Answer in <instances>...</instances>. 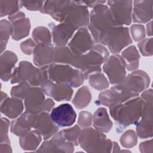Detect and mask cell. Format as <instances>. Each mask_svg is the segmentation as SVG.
Instances as JSON below:
<instances>
[{
	"label": "cell",
	"mask_w": 153,
	"mask_h": 153,
	"mask_svg": "<svg viewBox=\"0 0 153 153\" xmlns=\"http://www.w3.org/2000/svg\"><path fill=\"white\" fill-rule=\"evenodd\" d=\"M12 25L10 22L2 19L0 22V42L1 54L5 51L10 36H11Z\"/></svg>",
	"instance_id": "d6a6232c"
},
{
	"label": "cell",
	"mask_w": 153,
	"mask_h": 153,
	"mask_svg": "<svg viewBox=\"0 0 153 153\" xmlns=\"http://www.w3.org/2000/svg\"><path fill=\"white\" fill-rule=\"evenodd\" d=\"M17 61V55L11 51H5L1 54L0 76L2 81L7 82L11 79Z\"/></svg>",
	"instance_id": "603a6c76"
},
{
	"label": "cell",
	"mask_w": 153,
	"mask_h": 153,
	"mask_svg": "<svg viewBox=\"0 0 153 153\" xmlns=\"http://www.w3.org/2000/svg\"><path fill=\"white\" fill-rule=\"evenodd\" d=\"M140 151L141 152H153V143L152 139L146 140L141 142L139 145Z\"/></svg>",
	"instance_id": "bcb514c9"
},
{
	"label": "cell",
	"mask_w": 153,
	"mask_h": 153,
	"mask_svg": "<svg viewBox=\"0 0 153 153\" xmlns=\"http://www.w3.org/2000/svg\"><path fill=\"white\" fill-rule=\"evenodd\" d=\"M132 42L128 28L124 26H117L111 32L105 46L109 52L115 54L121 52Z\"/></svg>",
	"instance_id": "8fae6325"
},
{
	"label": "cell",
	"mask_w": 153,
	"mask_h": 153,
	"mask_svg": "<svg viewBox=\"0 0 153 153\" xmlns=\"http://www.w3.org/2000/svg\"><path fill=\"white\" fill-rule=\"evenodd\" d=\"M150 81V78L146 72L135 70L126 76L123 82L117 85L126 93L136 97L148 88Z\"/></svg>",
	"instance_id": "9c48e42d"
},
{
	"label": "cell",
	"mask_w": 153,
	"mask_h": 153,
	"mask_svg": "<svg viewBox=\"0 0 153 153\" xmlns=\"http://www.w3.org/2000/svg\"><path fill=\"white\" fill-rule=\"evenodd\" d=\"M106 2L118 25L128 26L131 23L132 1H108Z\"/></svg>",
	"instance_id": "4fadbf2b"
},
{
	"label": "cell",
	"mask_w": 153,
	"mask_h": 153,
	"mask_svg": "<svg viewBox=\"0 0 153 153\" xmlns=\"http://www.w3.org/2000/svg\"><path fill=\"white\" fill-rule=\"evenodd\" d=\"M44 1H21L20 5L21 8L24 7L29 11H42Z\"/></svg>",
	"instance_id": "7bdbcfd3"
},
{
	"label": "cell",
	"mask_w": 153,
	"mask_h": 153,
	"mask_svg": "<svg viewBox=\"0 0 153 153\" xmlns=\"http://www.w3.org/2000/svg\"><path fill=\"white\" fill-rule=\"evenodd\" d=\"M90 85L95 90L103 91L109 86V82L107 78L100 72L91 74L88 76Z\"/></svg>",
	"instance_id": "4dcf8cb0"
},
{
	"label": "cell",
	"mask_w": 153,
	"mask_h": 153,
	"mask_svg": "<svg viewBox=\"0 0 153 153\" xmlns=\"http://www.w3.org/2000/svg\"><path fill=\"white\" fill-rule=\"evenodd\" d=\"M152 0L133 1L131 19L134 23H146L152 19Z\"/></svg>",
	"instance_id": "d6986e66"
},
{
	"label": "cell",
	"mask_w": 153,
	"mask_h": 153,
	"mask_svg": "<svg viewBox=\"0 0 153 153\" xmlns=\"http://www.w3.org/2000/svg\"><path fill=\"white\" fill-rule=\"evenodd\" d=\"M109 56V51L105 46L96 44L88 52L81 55H75L72 66L79 69L85 79L91 74L101 72V65Z\"/></svg>",
	"instance_id": "277c9868"
},
{
	"label": "cell",
	"mask_w": 153,
	"mask_h": 153,
	"mask_svg": "<svg viewBox=\"0 0 153 153\" xmlns=\"http://www.w3.org/2000/svg\"><path fill=\"white\" fill-rule=\"evenodd\" d=\"M42 138L41 134L35 129L20 136L19 144L22 149L25 151H35L40 145Z\"/></svg>",
	"instance_id": "83f0119b"
},
{
	"label": "cell",
	"mask_w": 153,
	"mask_h": 153,
	"mask_svg": "<svg viewBox=\"0 0 153 153\" xmlns=\"http://www.w3.org/2000/svg\"><path fill=\"white\" fill-rule=\"evenodd\" d=\"M37 114L25 111L18 118L13 120L10 124V131L17 136H22L33 128Z\"/></svg>",
	"instance_id": "ac0fdd59"
},
{
	"label": "cell",
	"mask_w": 153,
	"mask_h": 153,
	"mask_svg": "<svg viewBox=\"0 0 153 153\" xmlns=\"http://www.w3.org/2000/svg\"><path fill=\"white\" fill-rule=\"evenodd\" d=\"M130 32L131 38L134 41L139 42L145 38L146 30L142 24H133L130 28Z\"/></svg>",
	"instance_id": "f35d334b"
},
{
	"label": "cell",
	"mask_w": 153,
	"mask_h": 153,
	"mask_svg": "<svg viewBox=\"0 0 153 153\" xmlns=\"http://www.w3.org/2000/svg\"><path fill=\"white\" fill-rule=\"evenodd\" d=\"M11 38L14 41H19L27 37L30 32L31 25L30 19L26 16L17 18L11 22Z\"/></svg>",
	"instance_id": "484cf974"
},
{
	"label": "cell",
	"mask_w": 153,
	"mask_h": 153,
	"mask_svg": "<svg viewBox=\"0 0 153 153\" xmlns=\"http://www.w3.org/2000/svg\"><path fill=\"white\" fill-rule=\"evenodd\" d=\"M137 47L140 53L144 56H151L153 54L152 38H144L143 40L138 42Z\"/></svg>",
	"instance_id": "ab89813d"
},
{
	"label": "cell",
	"mask_w": 153,
	"mask_h": 153,
	"mask_svg": "<svg viewBox=\"0 0 153 153\" xmlns=\"http://www.w3.org/2000/svg\"><path fill=\"white\" fill-rule=\"evenodd\" d=\"M50 16L60 23L73 25L78 29L86 27L90 13L82 1H54L50 8Z\"/></svg>",
	"instance_id": "6da1fadb"
},
{
	"label": "cell",
	"mask_w": 153,
	"mask_h": 153,
	"mask_svg": "<svg viewBox=\"0 0 153 153\" xmlns=\"http://www.w3.org/2000/svg\"><path fill=\"white\" fill-rule=\"evenodd\" d=\"M20 1L0 0V17L10 16L19 11Z\"/></svg>",
	"instance_id": "836d02e7"
},
{
	"label": "cell",
	"mask_w": 153,
	"mask_h": 153,
	"mask_svg": "<svg viewBox=\"0 0 153 153\" xmlns=\"http://www.w3.org/2000/svg\"><path fill=\"white\" fill-rule=\"evenodd\" d=\"M102 70L108 76L111 84L117 85L123 82L126 76V69L120 55L112 54L103 64Z\"/></svg>",
	"instance_id": "30bf717a"
},
{
	"label": "cell",
	"mask_w": 153,
	"mask_h": 153,
	"mask_svg": "<svg viewBox=\"0 0 153 153\" xmlns=\"http://www.w3.org/2000/svg\"><path fill=\"white\" fill-rule=\"evenodd\" d=\"M91 100V93L86 85L80 87L72 100V104L78 109H82L87 107Z\"/></svg>",
	"instance_id": "f1b7e54d"
},
{
	"label": "cell",
	"mask_w": 153,
	"mask_h": 153,
	"mask_svg": "<svg viewBox=\"0 0 153 153\" xmlns=\"http://www.w3.org/2000/svg\"><path fill=\"white\" fill-rule=\"evenodd\" d=\"M120 57L127 71H133L137 69L140 56L135 45H130L124 49Z\"/></svg>",
	"instance_id": "4316f807"
},
{
	"label": "cell",
	"mask_w": 153,
	"mask_h": 153,
	"mask_svg": "<svg viewBox=\"0 0 153 153\" xmlns=\"http://www.w3.org/2000/svg\"><path fill=\"white\" fill-rule=\"evenodd\" d=\"M12 152V149L10 143H1L0 145V153H10Z\"/></svg>",
	"instance_id": "681fc988"
},
{
	"label": "cell",
	"mask_w": 153,
	"mask_h": 153,
	"mask_svg": "<svg viewBox=\"0 0 153 153\" xmlns=\"http://www.w3.org/2000/svg\"><path fill=\"white\" fill-rule=\"evenodd\" d=\"M11 122L5 117L1 118V143H10L8 137V130Z\"/></svg>",
	"instance_id": "60d3db41"
},
{
	"label": "cell",
	"mask_w": 153,
	"mask_h": 153,
	"mask_svg": "<svg viewBox=\"0 0 153 153\" xmlns=\"http://www.w3.org/2000/svg\"><path fill=\"white\" fill-rule=\"evenodd\" d=\"M92 124L93 128L104 133H108L111 130L113 123L105 108H99L94 112L93 115Z\"/></svg>",
	"instance_id": "d4e9b609"
},
{
	"label": "cell",
	"mask_w": 153,
	"mask_h": 153,
	"mask_svg": "<svg viewBox=\"0 0 153 153\" xmlns=\"http://www.w3.org/2000/svg\"><path fill=\"white\" fill-rule=\"evenodd\" d=\"M36 46V43L32 38H28L25 41L21 42L20 45V49L22 51L27 55L32 54L33 51L35 47Z\"/></svg>",
	"instance_id": "f6af8a7d"
},
{
	"label": "cell",
	"mask_w": 153,
	"mask_h": 153,
	"mask_svg": "<svg viewBox=\"0 0 153 153\" xmlns=\"http://www.w3.org/2000/svg\"><path fill=\"white\" fill-rule=\"evenodd\" d=\"M152 20L146 24V29H145L146 33L148 36H152Z\"/></svg>",
	"instance_id": "f907efd6"
},
{
	"label": "cell",
	"mask_w": 153,
	"mask_h": 153,
	"mask_svg": "<svg viewBox=\"0 0 153 153\" xmlns=\"http://www.w3.org/2000/svg\"><path fill=\"white\" fill-rule=\"evenodd\" d=\"M50 24L51 28V37L56 47L66 46L78 29L75 26L66 23H60L57 25Z\"/></svg>",
	"instance_id": "e0dca14e"
},
{
	"label": "cell",
	"mask_w": 153,
	"mask_h": 153,
	"mask_svg": "<svg viewBox=\"0 0 153 153\" xmlns=\"http://www.w3.org/2000/svg\"><path fill=\"white\" fill-rule=\"evenodd\" d=\"M55 105V102L51 98L45 99L42 106V111L50 112Z\"/></svg>",
	"instance_id": "7dc6e473"
},
{
	"label": "cell",
	"mask_w": 153,
	"mask_h": 153,
	"mask_svg": "<svg viewBox=\"0 0 153 153\" xmlns=\"http://www.w3.org/2000/svg\"><path fill=\"white\" fill-rule=\"evenodd\" d=\"M51 140L54 142L60 151V152H73L74 151V145L71 142L65 140L61 130H59L51 137Z\"/></svg>",
	"instance_id": "e575fe53"
},
{
	"label": "cell",
	"mask_w": 153,
	"mask_h": 153,
	"mask_svg": "<svg viewBox=\"0 0 153 153\" xmlns=\"http://www.w3.org/2000/svg\"><path fill=\"white\" fill-rule=\"evenodd\" d=\"M78 125L81 128L89 127L92 125L93 122V115L92 114L85 111H82L79 114V117L78 119Z\"/></svg>",
	"instance_id": "b9f144b4"
},
{
	"label": "cell",
	"mask_w": 153,
	"mask_h": 153,
	"mask_svg": "<svg viewBox=\"0 0 153 153\" xmlns=\"http://www.w3.org/2000/svg\"><path fill=\"white\" fill-rule=\"evenodd\" d=\"M78 143L87 152H111L113 142L105 134L93 127H86L81 130Z\"/></svg>",
	"instance_id": "8992f818"
},
{
	"label": "cell",
	"mask_w": 153,
	"mask_h": 153,
	"mask_svg": "<svg viewBox=\"0 0 153 153\" xmlns=\"http://www.w3.org/2000/svg\"><path fill=\"white\" fill-rule=\"evenodd\" d=\"M50 114L53 121L59 128L71 126L76 121V112L69 103H63L53 108Z\"/></svg>",
	"instance_id": "9a60e30c"
},
{
	"label": "cell",
	"mask_w": 153,
	"mask_h": 153,
	"mask_svg": "<svg viewBox=\"0 0 153 153\" xmlns=\"http://www.w3.org/2000/svg\"><path fill=\"white\" fill-rule=\"evenodd\" d=\"M54 47L52 43L45 44H36L34 48L33 62L39 68L48 66L53 63Z\"/></svg>",
	"instance_id": "7402d4cb"
},
{
	"label": "cell",
	"mask_w": 153,
	"mask_h": 153,
	"mask_svg": "<svg viewBox=\"0 0 153 153\" xmlns=\"http://www.w3.org/2000/svg\"><path fill=\"white\" fill-rule=\"evenodd\" d=\"M93 38L86 27L79 28L68 44V47L75 55H81L90 51L94 45Z\"/></svg>",
	"instance_id": "7c38bea8"
},
{
	"label": "cell",
	"mask_w": 153,
	"mask_h": 153,
	"mask_svg": "<svg viewBox=\"0 0 153 153\" xmlns=\"http://www.w3.org/2000/svg\"><path fill=\"white\" fill-rule=\"evenodd\" d=\"M47 67L39 68L34 66L30 62L21 61L13 71L10 79L11 84L27 82L32 87H39L48 79Z\"/></svg>",
	"instance_id": "5b68a950"
},
{
	"label": "cell",
	"mask_w": 153,
	"mask_h": 153,
	"mask_svg": "<svg viewBox=\"0 0 153 153\" xmlns=\"http://www.w3.org/2000/svg\"><path fill=\"white\" fill-rule=\"evenodd\" d=\"M45 95L41 87H30L24 99L25 111L35 114L42 112Z\"/></svg>",
	"instance_id": "ffe728a7"
},
{
	"label": "cell",
	"mask_w": 153,
	"mask_h": 153,
	"mask_svg": "<svg viewBox=\"0 0 153 153\" xmlns=\"http://www.w3.org/2000/svg\"><path fill=\"white\" fill-rule=\"evenodd\" d=\"M132 98L134 97L121 90L117 85H114L109 89H106L100 92L95 103L98 105H102L109 108Z\"/></svg>",
	"instance_id": "2e32d148"
},
{
	"label": "cell",
	"mask_w": 153,
	"mask_h": 153,
	"mask_svg": "<svg viewBox=\"0 0 153 153\" xmlns=\"http://www.w3.org/2000/svg\"><path fill=\"white\" fill-rule=\"evenodd\" d=\"M24 109L22 100L16 97H7L1 101V112L8 118L14 120L18 118Z\"/></svg>",
	"instance_id": "cb8c5ba5"
},
{
	"label": "cell",
	"mask_w": 153,
	"mask_h": 153,
	"mask_svg": "<svg viewBox=\"0 0 153 153\" xmlns=\"http://www.w3.org/2000/svg\"><path fill=\"white\" fill-rule=\"evenodd\" d=\"M117 26L107 5L99 4L92 8L87 27L94 43L105 46L111 32Z\"/></svg>",
	"instance_id": "7a4b0ae2"
},
{
	"label": "cell",
	"mask_w": 153,
	"mask_h": 153,
	"mask_svg": "<svg viewBox=\"0 0 153 153\" xmlns=\"http://www.w3.org/2000/svg\"><path fill=\"white\" fill-rule=\"evenodd\" d=\"M48 79L59 84L78 87L85 79L82 72L71 65L53 63L47 67Z\"/></svg>",
	"instance_id": "52a82bcc"
},
{
	"label": "cell",
	"mask_w": 153,
	"mask_h": 153,
	"mask_svg": "<svg viewBox=\"0 0 153 153\" xmlns=\"http://www.w3.org/2000/svg\"><path fill=\"white\" fill-rule=\"evenodd\" d=\"M81 130V127L78 124H76L72 127L63 129L61 131L65 140L71 142L74 146H78L79 145L78 139Z\"/></svg>",
	"instance_id": "d590c367"
},
{
	"label": "cell",
	"mask_w": 153,
	"mask_h": 153,
	"mask_svg": "<svg viewBox=\"0 0 153 153\" xmlns=\"http://www.w3.org/2000/svg\"><path fill=\"white\" fill-rule=\"evenodd\" d=\"M75 54L68 46L55 47L53 56V63L72 65Z\"/></svg>",
	"instance_id": "f546056e"
},
{
	"label": "cell",
	"mask_w": 153,
	"mask_h": 153,
	"mask_svg": "<svg viewBox=\"0 0 153 153\" xmlns=\"http://www.w3.org/2000/svg\"><path fill=\"white\" fill-rule=\"evenodd\" d=\"M142 111V101L139 96L109 108L110 115L117 123L118 132L130 125H136L140 119Z\"/></svg>",
	"instance_id": "3957f363"
},
{
	"label": "cell",
	"mask_w": 153,
	"mask_h": 153,
	"mask_svg": "<svg viewBox=\"0 0 153 153\" xmlns=\"http://www.w3.org/2000/svg\"><path fill=\"white\" fill-rule=\"evenodd\" d=\"M120 146L118 145V144L117 143V142H113L112 143V152H120Z\"/></svg>",
	"instance_id": "816d5d0a"
},
{
	"label": "cell",
	"mask_w": 153,
	"mask_h": 153,
	"mask_svg": "<svg viewBox=\"0 0 153 153\" xmlns=\"http://www.w3.org/2000/svg\"><path fill=\"white\" fill-rule=\"evenodd\" d=\"M152 88L146 89L141 93L142 111L141 117L136 124V134L140 139L152 137L153 134V107Z\"/></svg>",
	"instance_id": "ba28073f"
},
{
	"label": "cell",
	"mask_w": 153,
	"mask_h": 153,
	"mask_svg": "<svg viewBox=\"0 0 153 153\" xmlns=\"http://www.w3.org/2000/svg\"><path fill=\"white\" fill-rule=\"evenodd\" d=\"M36 151L41 152H60L56 144L51 139L49 140H44V142Z\"/></svg>",
	"instance_id": "ee69618b"
},
{
	"label": "cell",
	"mask_w": 153,
	"mask_h": 153,
	"mask_svg": "<svg viewBox=\"0 0 153 153\" xmlns=\"http://www.w3.org/2000/svg\"><path fill=\"white\" fill-rule=\"evenodd\" d=\"M83 2L88 8H93L97 5L105 4L106 1H83Z\"/></svg>",
	"instance_id": "c3c4849f"
},
{
	"label": "cell",
	"mask_w": 153,
	"mask_h": 153,
	"mask_svg": "<svg viewBox=\"0 0 153 153\" xmlns=\"http://www.w3.org/2000/svg\"><path fill=\"white\" fill-rule=\"evenodd\" d=\"M44 93L57 102L71 100L74 90L69 85L59 84L47 79L40 86Z\"/></svg>",
	"instance_id": "5bb4252c"
},
{
	"label": "cell",
	"mask_w": 153,
	"mask_h": 153,
	"mask_svg": "<svg viewBox=\"0 0 153 153\" xmlns=\"http://www.w3.org/2000/svg\"><path fill=\"white\" fill-rule=\"evenodd\" d=\"M33 128L41 134L44 140L51 138L59 130V127L53 121L49 112L44 111L37 114Z\"/></svg>",
	"instance_id": "44dd1931"
},
{
	"label": "cell",
	"mask_w": 153,
	"mask_h": 153,
	"mask_svg": "<svg viewBox=\"0 0 153 153\" xmlns=\"http://www.w3.org/2000/svg\"><path fill=\"white\" fill-rule=\"evenodd\" d=\"M32 36L36 44H45L52 42L50 30L45 26H38L35 27L32 31Z\"/></svg>",
	"instance_id": "1f68e13d"
},
{
	"label": "cell",
	"mask_w": 153,
	"mask_h": 153,
	"mask_svg": "<svg viewBox=\"0 0 153 153\" xmlns=\"http://www.w3.org/2000/svg\"><path fill=\"white\" fill-rule=\"evenodd\" d=\"M120 142L125 148L129 149L136 145L137 137L136 132L133 130H126L120 137Z\"/></svg>",
	"instance_id": "8d00e7d4"
},
{
	"label": "cell",
	"mask_w": 153,
	"mask_h": 153,
	"mask_svg": "<svg viewBox=\"0 0 153 153\" xmlns=\"http://www.w3.org/2000/svg\"><path fill=\"white\" fill-rule=\"evenodd\" d=\"M30 87L32 86H30V84L27 82L18 84L17 85L12 87L10 94L11 97H16L21 100H24Z\"/></svg>",
	"instance_id": "74e56055"
}]
</instances>
